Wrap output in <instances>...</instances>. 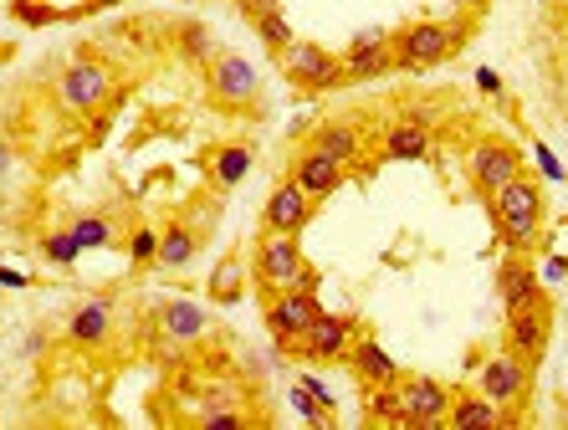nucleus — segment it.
I'll return each mask as SVG.
<instances>
[{
	"mask_svg": "<svg viewBox=\"0 0 568 430\" xmlns=\"http://www.w3.org/2000/svg\"><path fill=\"white\" fill-rule=\"evenodd\" d=\"M251 272L261 282V292H287V287H313L318 292V272L308 267L297 236L292 231H261L256 251H251Z\"/></svg>",
	"mask_w": 568,
	"mask_h": 430,
	"instance_id": "f257e3e1",
	"label": "nucleus"
},
{
	"mask_svg": "<svg viewBox=\"0 0 568 430\" xmlns=\"http://www.w3.org/2000/svg\"><path fill=\"white\" fill-rule=\"evenodd\" d=\"M492 221H497V231H502V241L512 251H528L538 241V231H543V190H538V180H528V175L507 180L492 195Z\"/></svg>",
	"mask_w": 568,
	"mask_h": 430,
	"instance_id": "f03ea898",
	"label": "nucleus"
},
{
	"mask_svg": "<svg viewBox=\"0 0 568 430\" xmlns=\"http://www.w3.org/2000/svg\"><path fill=\"white\" fill-rule=\"evenodd\" d=\"M466 41V26H446V21H415L405 26L400 36H389V47H395V67L405 72H425V67H441L446 57L461 52Z\"/></svg>",
	"mask_w": 568,
	"mask_h": 430,
	"instance_id": "7ed1b4c3",
	"label": "nucleus"
},
{
	"mask_svg": "<svg viewBox=\"0 0 568 430\" xmlns=\"http://www.w3.org/2000/svg\"><path fill=\"white\" fill-rule=\"evenodd\" d=\"M287 82H297V88H308V93H328V88H343V57H333L328 47H318V41H287V47L277 52Z\"/></svg>",
	"mask_w": 568,
	"mask_h": 430,
	"instance_id": "20e7f679",
	"label": "nucleus"
},
{
	"mask_svg": "<svg viewBox=\"0 0 568 430\" xmlns=\"http://www.w3.org/2000/svg\"><path fill=\"white\" fill-rule=\"evenodd\" d=\"M113 93V72L98 57H77L62 77H57V103L67 113H98Z\"/></svg>",
	"mask_w": 568,
	"mask_h": 430,
	"instance_id": "39448f33",
	"label": "nucleus"
},
{
	"mask_svg": "<svg viewBox=\"0 0 568 430\" xmlns=\"http://www.w3.org/2000/svg\"><path fill=\"white\" fill-rule=\"evenodd\" d=\"M548 333H553V308H548L543 292L528 297V303H517V308H507V349L517 359L538 364L543 349H548Z\"/></svg>",
	"mask_w": 568,
	"mask_h": 430,
	"instance_id": "423d86ee",
	"label": "nucleus"
},
{
	"mask_svg": "<svg viewBox=\"0 0 568 430\" xmlns=\"http://www.w3.org/2000/svg\"><path fill=\"white\" fill-rule=\"evenodd\" d=\"M318 313H323V303H318L313 287H287V292H272L267 297V328H272V338L282 343V349L308 333Z\"/></svg>",
	"mask_w": 568,
	"mask_h": 430,
	"instance_id": "0eeeda50",
	"label": "nucleus"
},
{
	"mask_svg": "<svg viewBox=\"0 0 568 430\" xmlns=\"http://www.w3.org/2000/svg\"><path fill=\"white\" fill-rule=\"evenodd\" d=\"M466 169H471V185L492 200L507 180H517V175H522V154H517L507 139H482V144L471 149Z\"/></svg>",
	"mask_w": 568,
	"mask_h": 430,
	"instance_id": "6e6552de",
	"label": "nucleus"
},
{
	"mask_svg": "<svg viewBox=\"0 0 568 430\" xmlns=\"http://www.w3.org/2000/svg\"><path fill=\"white\" fill-rule=\"evenodd\" d=\"M205 82H210V98L221 103V108H246V103L256 98V88H261V82H256V67H251L246 57H236V52H221V57H215Z\"/></svg>",
	"mask_w": 568,
	"mask_h": 430,
	"instance_id": "1a4fd4ad",
	"label": "nucleus"
},
{
	"mask_svg": "<svg viewBox=\"0 0 568 430\" xmlns=\"http://www.w3.org/2000/svg\"><path fill=\"white\" fill-rule=\"evenodd\" d=\"M313 221V195L302 190L297 180H282L272 195H267V205H261V226L267 231H292V236H302V226Z\"/></svg>",
	"mask_w": 568,
	"mask_h": 430,
	"instance_id": "9d476101",
	"label": "nucleus"
},
{
	"mask_svg": "<svg viewBox=\"0 0 568 430\" xmlns=\"http://www.w3.org/2000/svg\"><path fill=\"white\" fill-rule=\"evenodd\" d=\"M528 379H533L528 359H517L512 349L507 354H492L482 364V395L497 400V405H517L522 395H528Z\"/></svg>",
	"mask_w": 568,
	"mask_h": 430,
	"instance_id": "9b49d317",
	"label": "nucleus"
},
{
	"mask_svg": "<svg viewBox=\"0 0 568 430\" xmlns=\"http://www.w3.org/2000/svg\"><path fill=\"white\" fill-rule=\"evenodd\" d=\"M400 400H405V425H441L451 410V390L441 379H400Z\"/></svg>",
	"mask_w": 568,
	"mask_h": 430,
	"instance_id": "f8f14e48",
	"label": "nucleus"
},
{
	"mask_svg": "<svg viewBox=\"0 0 568 430\" xmlns=\"http://www.w3.org/2000/svg\"><path fill=\"white\" fill-rule=\"evenodd\" d=\"M292 349H297L302 359H343L348 349H354V323L338 318V313H318L313 328L302 333Z\"/></svg>",
	"mask_w": 568,
	"mask_h": 430,
	"instance_id": "ddd939ff",
	"label": "nucleus"
},
{
	"mask_svg": "<svg viewBox=\"0 0 568 430\" xmlns=\"http://www.w3.org/2000/svg\"><path fill=\"white\" fill-rule=\"evenodd\" d=\"M389 67H395V47H389V36H379V31H364V36H354V47L343 52V77H348V82L384 77Z\"/></svg>",
	"mask_w": 568,
	"mask_h": 430,
	"instance_id": "4468645a",
	"label": "nucleus"
},
{
	"mask_svg": "<svg viewBox=\"0 0 568 430\" xmlns=\"http://www.w3.org/2000/svg\"><path fill=\"white\" fill-rule=\"evenodd\" d=\"M159 328H164V338L174 343V349H180V343H195V338L210 333V313L200 303H190V297H169V303L159 308Z\"/></svg>",
	"mask_w": 568,
	"mask_h": 430,
	"instance_id": "2eb2a0df",
	"label": "nucleus"
},
{
	"mask_svg": "<svg viewBox=\"0 0 568 430\" xmlns=\"http://www.w3.org/2000/svg\"><path fill=\"white\" fill-rule=\"evenodd\" d=\"M313 149L338 159L343 169H354L359 154H364V134H359V123H348V118H328V123L313 128Z\"/></svg>",
	"mask_w": 568,
	"mask_h": 430,
	"instance_id": "dca6fc26",
	"label": "nucleus"
},
{
	"mask_svg": "<svg viewBox=\"0 0 568 430\" xmlns=\"http://www.w3.org/2000/svg\"><path fill=\"white\" fill-rule=\"evenodd\" d=\"M343 175H348V169H343L338 159L318 154V149H308V154H302V159L292 164V180H297L302 190H308L313 200H328V195L343 185Z\"/></svg>",
	"mask_w": 568,
	"mask_h": 430,
	"instance_id": "f3484780",
	"label": "nucleus"
},
{
	"mask_svg": "<svg viewBox=\"0 0 568 430\" xmlns=\"http://www.w3.org/2000/svg\"><path fill=\"white\" fill-rule=\"evenodd\" d=\"M348 359H354V374L369 384V390H379V384H400V364L384 354V343H379V338H354Z\"/></svg>",
	"mask_w": 568,
	"mask_h": 430,
	"instance_id": "a211bd4d",
	"label": "nucleus"
},
{
	"mask_svg": "<svg viewBox=\"0 0 568 430\" xmlns=\"http://www.w3.org/2000/svg\"><path fill=\"white\" fill-rule=\"evenodd\" d=\"M108 328H113V303H108V297H87V303L67 318V338H72V343H82V349L103 343V338H108Z\"/></svg>",
	"mask_w": 568,
	"mask_h": 430,
	"instance_id": "6ab92c4d",
	"label": "nucleus"
},
{
	"mask_svg": "<svg viewBox=\"0 0 568 430\" xmlns=\"http://www.w3.org/2000/svg\"><path fill=\"white\" fill-rule=\"evenodd\" d=\"M543 292V277L522 262V256H507V262L497 267V297H502V308H517V303H528V297Z\"/></svg>",
	"mask_w": 568,
	"mask_h": 430,
	"instance_id": "aec40b11",
	"label": "nucleus"
},
{
	"mask_svg": "<svg viewBox=\"0 0 568 430\" xmlns=\"http://www.w3.org/2000/svg\"><path fill=\"white\" fill-rule=\"evenodd\" d=\"M384 159H400V164H420V159H430V128L415 123V118L395 123V128L384 134Z\"/></svg>",
	"mask_w": 568,
	"mask_h": 430,
	"instance_id": "412c9836",
	"label": "nucleus"
},
{
	"mask_svg": "<svg viewBox=\"0 0 568 430\" xmlns=\"http://www.w3.org/2000/svg\"><path fill=\"white\" fill-rule=\"evenodd\" d=\"M251 164H256L251 144H221V149L210 154V180H215V190H236V185L251 175Z\"/></svg>",
	"mask_w": 568,
	"mask_h": 430,
	"instance_id": "4be33fe9",
	"label": "nucleus"
},
{
	"mask_svg": "<svg viewBox=\"0 0 568 430\" xmlns=\"http://www.w3.org/2000/svg\"><path fill=\"white\" fill-rule=\"evenodd\" d=\"M241 292H246V262L231 251V256L215 262V272L205 282V297H210V303H221V308H231V303H241Z\"/></svg>",
	"mask_w": 568,
	"mask_h": 430,
	"instance_id": "5701e85b",
	"label": "nucleus"
},
{
	"mask_svg": "<svg viewBox=\"0 0 568 430\" xmlns=\"http://www.w3.org/2000/svg\"><path fill=\"white\" fill-rule=\"evenodd\" d=\"M195 251H200V236H195L185 221H169V226H164V236H159V262H154V267L180 272V267H190V262H195Z\"/></svg>",
	"mask_w": 568,
	"mask_h": 430,
	"instance_id": "b1692460",
	"label": "nucleus"
},
{
	"mask_svg": "<svg viewBox=\"0 0 568 430\" xmlns=\"http://www.w3.org/2000/svg\"><path fill=\"white\" fill-rule=\"evenodd\" d=\"M446 420L461 425V430H476V425H502L507 410H502L497 400H487V395H456L451 410H446Z\"/></svg>",
	"mask_w": 568,
	"mask_h": 430,
	"instance_id": "393cba45",
	"label": "nucleus"
},
{
	"mask_svg": "<svg viewBox=\"0 0 568 430\" xmlns=\"http://www.w3.org/2000/svg\"><path fill=\"white\" fill-rule=\"evenodd\" d=\"M72 236H77L82 251H103V246H113V221H108V215H77Z\"/></svg>",
	"mask_w": 568,
	"mask_h": 430,
	"instance_id": "a878e982",
	"label": "nucleus"
},
{
	"mask_svg": "<svg viewBox=\"0 0 568 430\" xmlns=\"http://www.w3.org/2000/svg\"><path fill=\"white\" fill-rule=\"evenodd\" d=\"M374 420H384V425H405V400H400V384H379V390L369 395V405H364Z\"/></svg>",
	"mask_w": 568,
	"mask_h": 430,
	"instance_id": "bb28decb",
	"label": "nucleus"
},
{
	"mask_svg": "<svg viewBox=\"0 0 568 430\" xmlns=\"http://www.w3.org/2000/svg\"><path fill=\"white\" fill-rule=\"evenodd\" d=\"M251 26H256V36L267 41L272 52H282L287 41H292V21H287V11H282V6H277V11H267V16H256Z\"/></svg>",
	"mask_w": 568,
	"mask_h": 430,
	"instance_id": "cd10ccee",
	"label": "nucleus"
},
{
	"mask_svg": "<svg viewBox=\"0 0 568 430\" xmlns=\"http://www.w3.org/2000/svg\"><path fill=\"white\" fill-rule=\"evenodd\" d=\"M41 256H47L52 267H72L77 256H82V246H77V236H72V226L67 231H52L47 241H41Z\"/></svg>",
	"mask_w": 568,
	"mask_h": 430,
	"instance_id": "c85d7f7f",
	"label": "nucleus"
},
{
	"mask_svg": "<svg viewBox=\"0 0 568 430\" xmlns=\"http://www.w3.org/2000/svg\"><path fill=\"white\" fill-rule=\"evenodd\" d=\"M128 256H134L139 267H154L159 262V231L154 226H139L134 236H128Z\"/></svg>",
	"mask_w": 568,
	"mask_h": 430,
	"instance_id": "c756f323",
	"label": "nucleus"
},
{
	"mask_svg": "<svg viewBox=\"0 0 568 430\" xmlns=\"http://www.w3.org/2000/svg\"><path fill=\"white\" fill-rule=\"evenodd\" d=\"M180 47H185V57L205 62V57L215 52V41H210V31H205L200 21H190V26H180Z\"/></svg>",
	"mask_w": 568,
	"mask_h": 430,
	"instance_id": "7c9ffc66",
	"label": "nucleus"
},
{
	"mask_svg": "<svg viewBox=\"0 0 568 430\" xmlns=\"http://www.w3.org/2000/svg\"><path fill=\"white\" fill-rule=\"evenodd\" d=\"M533 159H538V169H543V180H553V185H563V180H568V169L558 164V154H553L548 144H533Z\"/></svg>",
	"mask_w": 568,
	"mask_h": 430,
	"instance_id": "2f4dec72",
	"label": "nucleus"
},
{
	"mask_svg": "<svg viewBox=\"0 0 568 430\" xmlns=\"http://www.w3.org/2000/svg\"><path fill=\"white\" fill-rule=\"evenodd\" d=\"M297 384H302V390H308V395H313V400H318V405H323V410H333V395H328V384H323V379H318V374H302V379H297Z\"/></svg>",
	"mask_w": 568,
	"mask_h": 430,
	"instance_id": "473e14b6",
	"label": "nucleus"
},
{
	"mask_svg": "<svg viewBox=\"0 0 568 430\" xmlns=\"http://www.w3.org/2000/svg\"><path fill=\"white\" fill-rule=\"evenodd\" d=\"M476 88H482L487 98H497V93H502V77H497L492 67H476Z\"/></svg>",
	"mask_w": 568,
	"mask_h": 430,
	"instance_id": "72a5a7b5",
	"label": "nucleus"
},
{
	"mask_svg": "<svg viewBox=\"0 0 568 430\" xmlns=\"http://www.w3.org/2000/svg\"><path fill=\"white\" fill-rule=\"evenodd\" d=\"M538 277H543V282H563V277H568V262H563V256H548Z\"/></svg>",
	"mask_w": 568,
	"mask_h": 430,
	"instance_id": "f704fd0d",
	"label": "nucleus"
},
{
	"mask_svg": "<svg viewBox=\"0 0 568 430\" xmlns=\"http://www.w3.org/2000/svg\"><path fill=\"white\" fill-rule=\"evenodd\" d=\"M236 6H241V11H246V16L256 21V16H267V11H277L282 0H236Z\"/></svg>",
	"mask_w": 568,
	"mask_h": 430,
	"instance_id": "c9c22d12",
	"label": "nucleus"
},
{
	"mask_svg": "<svg viewBox=\"0 0 568 430\" xmlns=\"http://www.w3.org/2000/svg\"><path fill=\"white\" fill-rule=\"evenodd\" d=\"M0 282H6V287H26V277H21V272H11V267H0Z\"/></svg>",
	"mask_w": 568,
	"mask_h": 430,
	"instance_id": "e433bc0d",
	"label": "nucleus"
},
{
	"mask_svg": "<svg viewBox=\"0 0 568 430\" xmlns=\"http://www.w3.org/2000/svg\"><path fill=\"white\" fill-rule=\"evenodd\" d=\"M6 169H11V149H6V144H0V175H6Z\"/></svg>",
	"mask_w": 568,
	"mask_h": 430,
	"instance_id": "4c0bfd02",
	"label": "nucleus"
},
{
	"mask_svg": "<svg viewBox=\"0 0 568 430\" xmlns=\"http://www.w3.org/2000/svg\"><path fill=\"white\" fill-rule=\"evenodd\" d=\"M461 6H471V11H482V6H487V0H461Z\"/></svg>",
	"mask_w": 568,
	"mask_h": 430,
	"instance_id": "58836bf2",
	"label": "nucleus"
}]
</instances>
